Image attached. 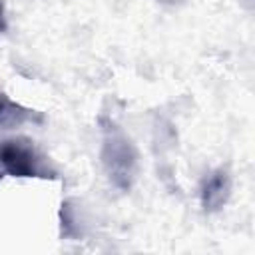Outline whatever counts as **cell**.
<instances>
[{"mask_svg":"<svg viewBox=\"0 0 255 255\" xmlns=\"http://www.w3.org/2000/svg\"><path fill=\"white\" fill-rule=\"evenodd\" d=\"M16 110H18L16 106H12L8 100H4L0 96V122L2 124H6V122H22L26 118L24 112H16Z\"/></svg>","mask_w":255,"mask_h":255,"instance_id":"277c9868","label":"cell"},{"mask_svg":"<svg viewBox=\"0 0 255 255\" xmlns=\"http://www.w3.org/2000/svg\"><path fill=\"white\" fill-rule=\"evenodd\" d=\"M0 165L14 177H54L44 157L24 139H6L0 143Z\"/></svg>","mask_w":255,"mask_h":255,"instance_id":"6da1fadb","label":"cell"},{"mask_svg":"<svg viewBox=\"0 0 255 255\" xmlns=\"http://www.w3.org/2000/svg\"><path fill=\"white\" fill-rule=\"evenodd\" d=\"M104 161L114 183L122 189H128L135 171V151L131 141L118 129L108 128L104 137Z\"/></svg>","mask_w":255,"mask_h":255,"instance_id":"7a4b0ae2","label":"cell"},{"mask_svg":"<svg viewBox=\"0 0 255 255\" xmlns=\"http://www.w3.org/2000/svg\"><path fill=\"white\" fill-rule=\"evenodd\" d=\"M4 30H6V18H4V6L0 2V32H4Z\"/></svg>","mask_w":255,"mask_h":255,"instance_id":"5b68a950","label":"cell"},{"mask_svg":"<svg viewBox=\"0 0 255 255\" xmlns=\"http://www.w3.org/2000/svg\"><path fill=\"white\" fill-rule=\"evenodd\" d=\"M229 191H231V179L227 171L217 169L215 173H211L203 181V187H201V203L205 211H215L223 207V203L229 197Z\"/></svg>","mask_w":255,"mask_h":255,"instance_id":"3957f363","label":"cell"}]
</instances>
